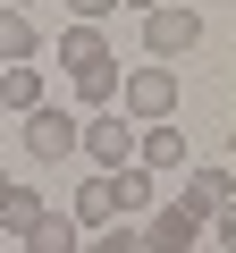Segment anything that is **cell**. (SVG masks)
<instances>
[{
    "label": "cell",
    "instance_id": "6da1fadb",
    "mask_svg": "<svg viewBox=\"0 0 236 253\" xmlns=\"http://www.w3.org/2000/svg\"><path fill=\"white\" fill-rule=\"evenodd\" d=\"M144 203H152V169H101V177L76 186V228H110Z\"/></svg>",
    "mask_w": 236,
    "mask_h": 253
},
{
    "label": "cell",
    "instance_id": "7a4b0ae2",
    "mask_svg": "<svg viewBox=\"0 0 236 253\" xmlns=\"http://www.w3.org/2000/svg\"><path fill=\"white\" fill-rule=\"evenodd\" d=\"M59 68L84 101H118V51L101 42V26H68L59 34Z\"/></svg>",
    "mask_w": 236,
    "mask_h": 253
},
{
    "label": "cell",
    "instance_id": "3957f363",
    "mask_svg": "<svg viewBox=\"0 0 236 253\" xmlns=\"http://www.w3.org/2000/svg\"><path fill=\"white\" fill-rule=\"evenodd\" d=\"M17 135H26V152L51 169V161H68V152H84V118H68V110H51V101H42V110H26V118H17Z\"/></svg>",
    "mask_w": 236,
    "mask_h": 253
},
{
    "label": "cell",
    "instance_id": "277c9868",
    "mask_svg": "<svg viewBox=\"0 0 236 253\" xmlns=\"http://www.w3.org/2000/svg\"><path fill=\"white\" fill-rule=\"evenodd\" d=\"M118 110H127L135 126H152V118H169L177 110V76L152 59V68H127V76H118Z\"/></svg>",
    "mask_w": 236,
    "mask_h": 253
},
{
    "label": "cell",
    "instance_id": "5b68a950",
    "mask_svg": "<svg viewBox=\"0 0 236 253\" xmlns=\"http://www.w3.org/2000/svg\"><path fill=\"white\" fill-rule=\"evenodd\" d=\"M194 42H202V17H194V9H152V17H144V51H152V59H186Z\"/></svg>",
    "mask_w": 236,
    "mask_h": 253
},
{
    "label": "cell",
    "instance_id": "8992f818",
    "mask_svg": "<svg viewBox=\"0 0 236 253\" xmlns=\"http://www.w3.org/2000/svg\"><path fill=\"white\" fill-rule=\"evenodd\" d=\"M84 152H93L101 169H135V118H118V110L84 118Z\"/></svg>",
    "mask_w": 236,
    "mask_h": 253
},
{
    "label": "cell",
    "instance_id": "52a82bcc",
    "mask_svg": "<svg viewBox=\"0 0 236 253\" xmlns=\"http://www.w3.org/2000/svg\"><path fill=\"white\" fill-rule=\"evenodd\" d=\"M144 245H152V253H194V245H202V211L160 203V211H152V228H144Z\"/></svg>",
    "mask_w": 236,
    "mask_h": 253
},
{
    "label": "cell",
    "instance_id": "ba28073f",
    "mask_svg": "<svg viewBox=\"0 0 236 253\" xmlns=\"http://www.w3.org/2000/svg\"><path fill=\"white\" fill-rule=\"evenodd\" d=\"M186 211H202V219H219L228 203H236V169H186V194H177Z\"/></svg>",
    "mask_w": 236,
    "mask_h": 253
},
{
    "label": "cell",
    "instance_id": "9c48e42d",
    "mask_svg": "<svg viewBox=\"0 0 236 253\" xmlns=\"http://www.w3.org/2000/svg\"><path fill=\"white\" fill-rule=\"evenodd\" d=\"M186 161V126H135V169H177Z\"/></svg>",
    "mask_w": 236,
    "mask_h": 253
},
{
    "label": "cell",
    "instance_id": "30bf717a",
    "mask_svg": "<svg viewBox=\"0 0 236 253\" xmlns=\"http://www.w3.org/2000/svg\"><path fill=\"white\" fill-rule=\"evenodd\" d=\"M26 253H76V211H34Z\"/></svg>",
    "mask_w": 236,
    "mask_h": 253
},
{
    "label": "cell",
    "instance_id": "8fae6325",
    "mask_svg": "<svg viewBox=\"0 0 236 253\" xmlns=\"http://www.w3.org/2000/svg\"><path fill=\"white\" fill-rule=\"evenodd\" d=\"M34 211H42V194H34L26 177H0V228H17V236H26V228H34Z\"/></svg>",
    "mask_w": 236,
    "mask_h": 253
},
{
    "label": "cell",
    "instance_id": "7c38bea8",
    "mask_svg": "<svg viewBox=\"0 0 236 253\" xmlns=\"http://www.w3.org/2000/svg\"><path fill=\"white\" fill-rule=\"evenodd\" d=\"M0 110H17V118L42 110V76H34V59H26V68H0Z\"/></svg>",
    "mask_w": 236,
    "mask_h": 253
},
{
    "label": "cell",
    "instance_id": "4fadbf2b",
    "mask_svg": "<svg viewBox=\"0 0 236 253\" xmlns=\"http://www.w3.org/2000/svg\"><path fill=\"white\" fill-rule=\"evenodd\" d=\"M34 51H42V42H34V26H26L17 9H0V68H26Z\"/></svg>",
    "mask_w": 236,
    "mask_h": 253
},
{
    "label": "cell",
    "instance_id": "5bb4252c",
    "mask_svg": "<svg viewBox=\"0 0 236 253\" xmlns=\"http://www.w3.org/2000/svg\"><path fill=\"white\" fill-rule=\"evenodd\" d=\"M84 253H152V245H144L135 228H93V245H84Z\"/></svg>",
    "mask_w": 236,
    "mask_h": 253
},
{
    "label": "cell",
    "instance_id": "9a60e30c",
    "mask_svg": "<svg viewBox=\"0 0 236 253\" xmlns=\"http://www.w3.org/2000/svg\"><path fill=\"white\" fill-rule=\"evenodd\" d=\"M110 9H118V0H68V17H76V26H101Z\"/></svg>",
    "mask_w": 236,
    "mask_h": 253
},
{
    "label": "cell",
    "instance_id": "2e32d148",
    "mask_svg": "<svg viewBox=\"0 0 236 253\" xmlns=\"http://www.w3.org/2000/svg\"><path fill=\"white\" fill-rule=\"evenodd\" d=\"M219 245H228V253H236V203H228V211H219Z\"/></svg>",
    "mask_w": 236,
    "mask_h": 253
},
{
    "label": "cell",
    "instance_id": "e0dca14e",
    "mask_svg": "<svg viewBox=\"0 0 236 253\" xmlns=\"http://www.w3.org/2000/svg\"><path fill=\"white\" fill-rule=\"evenodd\" d=\"M118 9H135V17H152V9H160V0H118Z\"/></svg>",
    "mask_w": 236,
    "mask_h": 253
},
{
    "label": "cell",
    "instance_id": "ac0fdd59",
    "mask_svg": "<svg viewBox=\"0 0 236 253\" xmlns=\"http://www.w3.org/2000/svg\"><path fill=\"white\" fill-rule=\"evenodd\" d=\"M228 161H236V135H228Z\"/></svg>",
    "mask_w": 236,
    "mask_h": 253
},
{
    "label": "cell",
    "instance_id": "d6986e66",
    "mask_svg": "<svg viewBox=\"0 0 236 253\" xmlns=\"http://www.w3.org/2000/svg\"><path fill=\"white\" fill-rule=\"evenodd\" d=\"M0 118H9V110H0ZM0 135H9V126H0Z\"/></svg>",
    "mask_w": 236,
    "mask_h": 253
}]
</instances>
